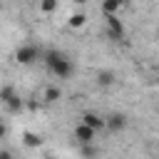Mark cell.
<instances>
[{
  "label": "cell",
  "mask_w": 159,
  "mask_h": 159,
  "mask_svg": "<svg viewBox=\"0 0 159 159\" xmlns=\"http://www.w3.org/2000/svg\"><path fill=\"white\" fill-rule=\"evenodd\" d=\"M42 62H45V67H47L55 77H60V80H67V77H72V72H75L72 60H70L65 52H60V50H42Z\"/></svg>",
  "instance_id": "obj_1"
},
{
  "label": "cell",
  "mask_w": 159,
  "mask_h": 159,
  "mask_svg": "<svg viewBox=\"0 0 159 159\" xmlns=\"http://www.w3.org/2000/svg\"><path fill=\"white\" fill-rule=\"evenodd\" d=\"M37 60H42V47H37L35 42H25L15 50V62L17 65H35Z\"/></svg>",
  "instance_id": "obj_2"
},
{
  "label": "cell",
  "mask_w": 159,
  "mask_h": 159,
  "mask_svg": "<svg viewBox=\"0 0 159 159\" xmlns=\"http://www.w3.org/2000/svg\"><path fill=\"white\" fill-rule=\"evenodd\" d=\"M104 22H107V37L109 40H124V22L119 20V15H104Z\"/></svg>",
  "instance_id": "obj_3"
},
{
  "label": "cell",
  "mask_w": 159,
  "mask_h": 159,
  "mask_svg": "<svg viewBox=\"0 0 159 159\" xmlns=\"http://www.w3.org/2000/svg\"><path fill=\"white\" fill-rule=\"evenodd\" d=\"M127 127V117L122 114V112H112L109 117H104V129H109V132H122Z\"/></svg>",
  "instance_id": "obj_4"
},
{
  "label": "cell",
  "mask_w": 159,
  "mask_h": 159,
  "mask_svg": "<svg viewBox=\"0 0 159 159\" xmlns=\"http://www.w3.org/2000/svg\"><path fill=\"white\" fill-rule=\"evenodd\" d=\"M80 122H82V124H87V127H89V129H94V132L104 129V117H102V114H97V112H82Z\"/></svg>",
  "instance_id": "obj_5"
},
{
  "label": "cell",
  "mask_w": 159,
  "mask_h": 159,
  "mask_svg": "<svg viewBox=\"0 0 159 159\" xmlns=\"http://www.w3.org/2000/svg\"><path fill=\"white\" fill-rule=\"evenodd\" d=\"M94 129H89L87 124H82V122H77V127H75V139L80 142V144H92L94 142Z\"/></svg>",
  "instance_id": "obj_6"
},
{
  "label": "cell",
  "mask_w": 159,
  "mask_h": 159,
  "mask_svg": "<svg viewBox=\"0 0 159 159\" xmlns=\"http://www.w3.org/2000/svg\"><path fill=\"white\" fill-rule=\"evenodd\" d=\"M94 82H97L99 87H112V84L117 82V75H114L112 70H97V75H94Z\"/></svg>",
  "instance_id": "obj_7"
},
{
  "label": "cell",
  "mask_w": 159,
  "mask_h": 159,
  "mask_svg": "<svg viewBox=\"0 0 159 159\" xmlns=\"http://www.w3.org/2000/svg\"><path fill=\"white\" fill-rule=\"evenodd\" d=\"M129 0H102V12L104 15H119L122 7H127Z\"/></svg>",
  "instance_id": "obj_8"
},
{
  "label": "cell",
  "mask_w": 159,
  "mask_h": 159,
  "mask_svg": "<svg viewBox=\"0 0 159 159\" xmlns=\"http://www.w3.org/2000/svg\"><path fill=\"white\" fill-rule=\"evenodd\" d=\"M62 99V89L60 87H45V92H42V102L45 104H55V102H60Z\"/></svg>",
  "instance_id": "obj_9"
},
{
  "label": "cell",
  "mask_w": 159,
  "mask_h": 159,
  "mask_svg": "<svg viewBox=\"0 0 159 159\" xmlns=\"http://www.w3.org/2000/svg\"><path fill=\"white\" fill-rule=\"evenodd\" d=\"M22 144L30 147V149H40V147H42V137L35 134V132H30V129H25V132H22Z\"/></svg>",
  "instance_id": "obj_10"
},
{
  "label": "cell",
  "mask_w": 159,
  "mask_h": 159,
  "mask_svg": "<svg viewBox=\"0 0 159 159\" xmlns=\"http://www.w3.org/2000/svg\"><path fill=\"white\" fill-rule=\"evenodd\" d=\"M99 152H102V149H99L94 142H92V144H80V157H82V159H97Z\"/></svg>",
  "instance_id": "obj_11"
},
{
  "label": "cell",
  "mask_w": 159,
  "mask_h": 159,
  "mask_svg": "<svg viewBox=\"0 0 159 159\" xmlns=\"http://www.w3.org/2000/svg\"><path fill=\"white\" fill-rule=\"evenodd\" d=\"M67 25H70L72 30H80V27L87 25V15H84V12H72V15L67 17Z\"/></svg>",
  "instance_id": "obj_12"
},
{
  "label": "cell",
  "mask_w": 159,
  "mask_h": 159,
  "mask_svg": "<svg viewBox=\"0 0 159 159\" xmlns=\"http://www.w3.org/2000/svg\"><path fill=\"white\" fill-rule=\"evenodd\" d=\"M5 109H7L10 114H20V112L25 109V99H22L20 94H15V97H12V99H10L7 104H5Z\"/></svg>",
  "instance_id": "obj_13"
},
{
  "label": "cell",
  "mask_w": 159,
  "mask_h": 159,
  "mask_svg": "<svg viewBox=\"0 0 159 159\" xmlns=\"http://www.w3.org/2000/svg\"><path fill=\"white\" fill-rule=\"evenodd\" d=\"M15 94H17V92H15V87H12V84H2V87H0V104L5 107Z\"/></svg>",
  "instance_id": "obj_14"
},
{
  "label": "cell",
  "mask_w": 159,
  "mask_h": 159,
  "mask_svg": "<svg viewBox=\"0 0 159 159\" xmlns=\"http://www.w3.org/2000/svg\"><path fill=\"white\" fill-rule=\"evenodd\" d=\"M57 10V0H40V12L42 15H52Z\"/></svg>",
  "instance_id": "obj_15"
},
{
  "label": "cell",
  "mask_w": 159,
  "mask_h": 159,
  "mask_svg": "<svg viewBox=\"0 0 159 159\" xmlns=\"http://www.w3.org/2000/svg\"><path fill=\"white\" fill-rule=\"evenodd\" d=\"M25 109L37 112V109H40V102H37V99H25Z\"/></svg>",
  "instance_id": "obj_16"
},
{
  "label": "cell",
  "mask_w": 159,
  "mask_h": 159,
  "mask_svg": "<svg viewBox=\"0 0 159 159\" xmlns=\"http://www.w3.org/2000/svg\"><path fill=\"white\" fill-rule=\"evenodd\" d=\"M5 134H7V124L0 119V139H5Z\"/></svg>",
  "instance_id": "obj_17"
},
{
  "label": "cell",
  "mask_w": 159,
  "mask_h": 159,
  "mask_svg": "<svg viewBox=\"0 0 159 159\" xmlns=\"http://www.w3.org/2000/svg\"><path fill=\"white\" fill-rule=\"evenodd\" d=\"M0 159H12V152H7V149H0Z\"/></svg>",
  "instance_id": "obj_18"
},
{
  "label": "cell",
  "mask_w": 159,
  "mask_h": 159,
  "mask_svg": "<svg viewBox=\"0 0 159 159\" xmlns=\"http://www.w3.org/2000/svg\"><path fill=\"white\" fill-rule=\"evenodd\" d=\"M72 2H75V5H84L87 0H72Z\"/></svg>",
  "instance_id": "obj_19"
},
{
  "label": "cell",
  "mask_w": 159,
  "mask_h": 159,
  "mask_svg": "<svg viewBox=\"0 0 159 159\" xmlns=\"http://www.w3.org/2000/svg\"><path fill=\"white\" fill-rule=\"evenodd\" d=\"M45 159H57V157H52V154H47V157H45Z\"/></svg>",
  "instance_id": "obj_20"
},
{
  "label": "cell",
  "mask_w": 159,
  "mask_h": 159,
  "mask_svg": "<svg viewBox=\"0 0 159 159\" xmlns=\"http://www.w3.org/2000/svg\"><path fill=\"white\" fill-rule=\"evenodd\" d=\"M157 154H159V147H157Z\"/></svg>",
  "instance_id": "obj_21"
},
{
  "label": "cell",
  "mask_w": 159,
  "mask_h": 159,
  "mask_svg": "<svg viewBox=\"0 0 159 159\" xmlns=\"http://www.w3.org/2000/svg\"><path fill=\"white\" fill-rule=\"evenodd\" d=\"M157 35H159V32H157Z\"/></svg>",
  "instance_id": "obj_22"
}]
</instances>
